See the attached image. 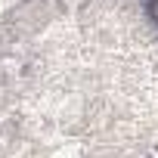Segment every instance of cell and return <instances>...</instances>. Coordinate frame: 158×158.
<instances>
[{"mask_svg": "<svg viewBox=\"0 0 158 158\" xmlns=\"http://www.w3.org/2000/svg\"><path fill=\"white\" fill-rule=\"evenodd\" d=\"M146 13H149V19L158 22V0H149V3H146Z\"/></svg>", "mask_w": 158, "mask_h": 158, "instance_id": "6da1fadb", "label": "cell"}]
</instances>
